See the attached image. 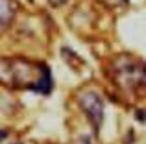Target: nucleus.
<instances>
[{
	"label": "nucleus",
	"instance_id": "obj_1",
	"mask_svg": "<svg viewBox=\"0 0 146 144\" xmlns=\"http://www.w3.org/2000/svg\"><path fill=\"white\" fill-rule=\"evenodd\" d=\"M78 104L82 107V111L87 115L91 126H93L94 131L100 129L104 120V100L98 92L94 90H83V92L78 94Z\"/></svg>",
	"mask_w": 146,
	"mask_h": 144
},
{
	"label": "nucleus",
	"instance_id": "obj_2",
	"mask_svg": "<svg viewBox=\"0 0 146 144\" xmlns=\"http://www.w3.org/2000/svg\"><path fill=\"white\" fill-rule=\"evenodd\" d=\"M52 87H54V81H52L50 69H48L46 65H43V67H41L39 78H37V81L30 87V90H33V92H41V94H50Z\"/></svg>",
	"mask_w": 146,
	"mask_h": 144
},
{
	"label": "nucleus",
	"instance_id": "obj_3",
	"mask_svg": "<svg viewBox=\"0 0 146 144\" xmlns=\"http://www.w3.org/2000/svg\"><path fill=\"white\" fill-rule=\"evenodd\" d=\"M11 0H2V28H7V22L13 18V6H11Z\"/></svg>",
	"mask_w": 146,
	"mask_h": 144
},
{
	"label": "nucleus",
	"instance_id": "obj_4",
	"mask_svg": "<svg viewBox=\"0 0 146 144\" xmlns=\"http://www.w3.org/2000/svg\"><path fill=\"white\" fill-rule=\"evenodd\" d=\"M48 2L52 4V6H61V4H65L67 0H48Z\"/></svg>",
	"mask_w": 146,
	"mask_h": 144
},
{
	"label": "nucleus",
	"instance_id": "obj_5",
	"mask_svg": "<svg viewBox=\"0 0 146 144\" xmlns=\"http://www.w3.org/2000/svg\"><path fill=\"white\" fill-rule=\"evenodd\" d=\"M17 144H21V142H17Z\"/></svg>",
	"mask_w": 146,
	"mask_h": 144
}]
</instances>
